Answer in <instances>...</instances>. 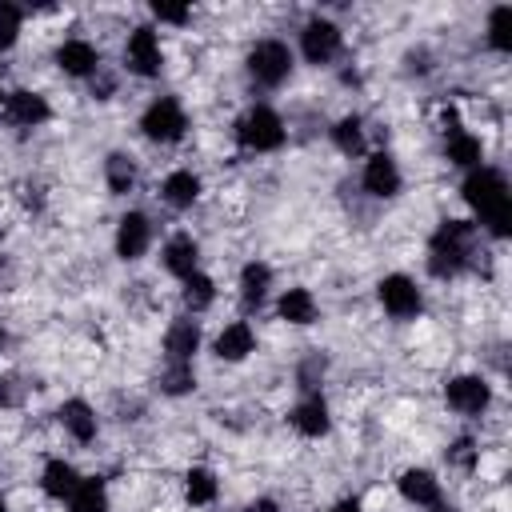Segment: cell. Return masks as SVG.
Segmentation results:
<instances>
[{
  "mask_svg": "<svg viewBox=\"0 0 512 512\" xmlns=\"http://www.w3.org/2000/svg\"><path fill=\"white\" fill-rule=\"evenodd\" d=\"M212 296H216V284H212L204 272H192V276H184V304H188L192 312L208 308V304H212Z\"/></svg>",
  "mask_w": 512,
  "mask_h": 512,
  "instance_id": "d4e9b609",
  "label": "cell"
},
{
  "mask_svg": "<svg viewBox=\"0 0 512 512\" xmlns=\"http://www.w3.org/2000/svg\"><path fill=\"white\" fill-rule=\"evenodd\" d=\"M76 484H80V476H76V468H72L68 460H48V464H44V492H48V496L64 500V496L76 492Z\"/></svg>",
  "mask_w": 512,
  "mask_h": 512,
  "instance_id": "44dd1931",
  "label": "cell"
},
{
  "mask_svg": "<svg viewBox=\"0 0 512 512\" xmlns=\"http://www.w3.org/2000/svg\"><path fill=\"white\" fill-rule=\"evenodd\" d=\"M16 32H20V8L16 4H0V52L16 44Z\"/></svg>",
  "mask_w": 512,
  "mask_h": 512,
  "instance_id": "1f68e13d",
  "label": "cell"
},
{
  "mask_svg": "<svg viewBox=\"0 0 512 512\" xmlns=\"http://www.w3.org/2000/svg\"><path fill=\"white\" fill-rule=\"evenodd\" d=\"M0 512H8V508H4V500H0Z\"/></svg>",
  "mask_w": 512,
  "mask_h": 512,
  "instance_id": "f35d334b",
  "label": "cell"
},
{
  "mask_svg": "<svg viewBox=\"0 0 512 512\" xmlns=\"http://www.w3.org/2000/svg\"><path fill=\"white\" fill-rule=\"evenodd\" d=\"M236 136L244 148H256V152H272L284 144V124L272 108H248L236 124Z\"/></svg>",
  "mask_w": 512,
  "mask_h": 512,
  "instance_id": "3957f363",
  "label": "cell"
},
{
  "mask_svg": "<svg viewBox=\"0 0 512 512\" xmlns=\"http://www.w3.org/2000/svg\"><path fill=\"white\" fill-rule=\"evenodd\" d=\"M148 240H152L148 216H144V212H128V216L120 220V228H116V252H120L124 260H136V256L148 252Z\"/></svg>",
  "mask_w": 512,
  "mask_h": 512,
  "instance_id": "9c48e42d",
  "label": "cell"
},
{
  "mask_svg": "<svg viewBox=\"0 0 512 512\" xmlns=\"http://www.w3.org/2000/svg\"><path fill=\"white\" fill-rule=\"evenodd\" d=\"M328 404L320 400V396H308V400H300L296 408H292V428L300 432V436H324L328 432Z\"/></svg>",
  "mask_w": 512,
  "mask_h": 512,
  "instance_id": "5bb4252c",
  "label": "cell"
},
{
  "mask_svg": "<svg viewBox=\"0 0 512 512\" xmlns=\"http://www.w3.org/2000/svg\"><path fill=\"white\" fill-rule=\"evenodd\" d=\"M0 344H4V332H0Z\"/></svg>",
  "mask_w": 512,
  "mask_h": 512,
  "instance_id": "ab89813d",
  "label": "cell"
},
{
  "mask_svg": "<svg viewBox=\"0 0 512 512\" xmlns=\"http://www.w3.org/2000/svg\"><path fill=\"white\" fill-rule=\"evenodd\" d=\"M68 508L72 512H108V492H104V480H80L76 492L68 496Z\"/></svg>",
  "mask_w": 512,
  "mask_h": 512,
  "instance_id": "7402d4cb",
  "label": "cell"
},
{
  "mask_svg": "<svg viewBox=\"0 0 512 512\" xmlns=\"http://www.w3.org/2000/svg\"><path fill=\"white\" fill-rule=\"evenodd\" d=\"M488 40H492V48H500V52L512 48V8H508V4L492 12V20H488Z\"/></svg>",
  "mask_w": 512,
  "mask_h": 512,
  "instance_id": "83f0119b",
  "label": "cell"
},
{
  "mask_svg": "<svg viewBox=\"0 0 512 512\" xmlns=\"http://www.w3.org/2000/svg\"><path fill=\"white\" fill-rule=\"evenodd\" d=\"M252 344H256L252 328H248L244 320H236V324H228V328L216 336V356H220V360H244V356L252 352Z\"/></svg>",
  "mask_w": 512,
  "mask_h": 512,
  "instance_id": "2e32d148",
  "label": "cell"
},
{
  "mask_svg": "<svg viewBox=\"0 0 512 512\" xmlns=\"http://www.w3.org/2000/svg\"><path fill=\"white\" fill-rule=\"evenodd\" d=\"M104 172H108V188L112 192H128L132 180H136V168H132V160L124 152H112L108 164H104Z\"/></svg>",
  "mask_w": 512,
  "mask_h": 512,
  "instance_id": "4316f807",
  "label": "cell"
},
{
  "mask_svg": "<svg viewBox=\"0 0 512 512\" xmlns=\"http://www.w3.org/2000/svg\"><path fill=\"white\" fill-rule=\"evenodd\" d=\"M248 512H276V504H272V500H256Z\"/></svg>",
  "mask_w": 512,
  "mask_h": 512,
  "instance_id": "d590c367",
  "label": "cell"
},
{
  "mask_svg": "<svg viewBox=\"0 0 512 512\" xmlns=\"http://www.w3.org/2000/svg\"><path fill=\"white\" fill-rule=\"evenodd\" d=\"M472 240H476V228L468 220H448L436 228L432 244H428V268L432 276H456L468 256H472Z\"/></svg>",
  "mask_w": 512,
  "mask_h": 512,
  "instance_id": "7a4b0ae2",
  "label": "cell"
},
{
  "mask_svg": "<svg viewBox=\"0 0 512 512\" xmlns=\"http://www.w3.org/2000/svg\"><path fill=\"white\" fill-rule=\"evenodd\" d=\"M380 304H384V312H392L396 320L416 316V312H420V288H416L408 276H384V280H380Z\"/></svg>",
  "mask_w": 512,
  "mask_h": 512,
  "instance_id": "52a82bcc",
  "label": "cell"
},
{
  "mask_svg": "<svg viewBox=\"0 0 512 512\" xmlns=\"http://www.w3.org/2000/svg\"><path fill=\"white\" fill-rule=\"evenodd\" d=\"M164 268L172 272V276H192L196 272V240L192 236H172L168 244H164Z\"/></svg>",
  "mask_w": 512,
  "mask_h": 512,
  "instance_id": "ac0fdd59",
  "label": "cell"
},
{
  "mask_svg": "<svg viewBox=\"0 0 512 512\" xmlns=\"http://www.w3.org/2000/svg\"><path fill=\"white\" fill-rule=\"evenodd\" d=\"M4 112H8V120L12 124H24V128H32V124H44L48 120V104H44V96H36V92H12V96H4Z\"/></svg>",
  "mask_w": 512,
  "mask_h": 512,
  "instance_id": "7c38bea8",
  "label": "cell"
},
{
  "mask_svg": "<svg viewBox=\"0 0 512 512\" xmlns=\"http://www.w3.org/2000/svg\"><path fill=\"white\" fill-rule=\"evenodd\" d=\"M248 72H252L256 84L276 88V84L292 72V52H288L280 40H260V44L248 52Z\"/></svg>",
  "mask_w": 512,
  "mask_h": 512,
  "instance_id": "5b68a950",
  "label": "cell"
},
{
  "mask_svg": "<svg viewBox=\"0 0 512 512\" xmlns=\"http://www.w3.org/2000/svg\"><path fill=\"white\" fill-rule=\"evenodd\" d=\"M56 64L68 72V76H92L100 68V56L88 40H64L60 52H56Z\"/></svg>",
  "mask_w": 512,
  "mask_h": 512,
  "instance_id": "8fae6325",
  "label": "cell"
},
{
  "mask_svg": "<svg viewBox=\"0 0 512 512\" xmlns=\"http://www.w3.org/2000/svg\"><path fill=\"white\" fill-rule=\"evenodd\" d=\"M196 344H200V328H196L192 320H176V324L168 328V336H164V352H168V360H176V364H188L192 352H196Z\"/></svg>",
  "mask_w": 512,
  "mask_h": 512,
  "instance_id": "9a60e30c",
  "label": "cell"
},
{
  "mask_svg": "<svg viewBox=\"0 0 512 512\" xmlns=\"http://www.w3.org/2000/svg\"><path fill=\"white\" fill-rule=\"evenodd\" d=\"M464 200L476 208V216L496 236H508V228H512V192H508V184L496 168H476L464 180Z\"/></svg>",
  "mask_w": 512,
  "mask_h": 512,
  "instance_id": "6da1fadb",
  "label": "cell"
},
{
  "mask_svg": "<svg viewBox=\"0 0 512 512\" xmlns=\"http://www.w3.org/2000/svg\"><path fill=\"white\" fill-rule=\"evenodd\" d=\"M60 424H64L80 444H88V440L96 436V416H92V408H88L84 400H64V404H60Z\"/></svg>",
  "mask_w": 512,
  "mask_h": 512,
  "instance_id": "d6986e66",
  "label": "cell"
},
{
  "mask_svg": "<svg viewBox=\"0 0 512 512\" xmlns=\"http://www.w3.org/2000/svg\"><path fill=\"white\" fill-rule=\"evenodd\" d=\"M268 284H272L268 264H248L240 272V296H244V304H260L268 296Z\"/></svg>",
  "mask_w": 512,
  "mask_h": 512,
  "instance_id": "cb8c5ba5",
  "label": "cell"
},
{
  "mask_svg": "<svg viewBox=\"0 0 512 512\" xmlns=\"http://www.w3.org/2000/svg\"><path fill=\"white\" fill-rule=\"evenodd\" d=\"M364 188L372 192V196H396L400 192V172H396V160L392 156H372L368 164H364Z\"/></svg>",
  "mask_w": 512,
  "mask_h": 512,
  "instance_id": "4fadbf2b",
  "label": "cell"
},
{
  "mask_svg": "<svg viewBox=\"0 0 512 512\" xmlns=\"http://www.w3.org/2000/svg\"><path fill=\"white\" fill-rule=\"evenodd\" d=\"M448 160H452V164H460V168L480 164V140H476V136H468V132L448 136Z\"/></svg>",
  "mask_w": 512,
  "mask_h": 512,
  "instance_id": "484cf974",
  "label": "cell"
},
{
  "mask_svg": "<svg viewBox=\"0 0 512 512\" xmlns=\"http://www.w3.org/2000/svg\"><path fill=\"white\" fill-rule=\"evenodd\" d=\"M280 316H284L288 324H312V320H316V300H312V292H308V288H288V292L280 296Z\"/></svg>",
  "mask_w": 512,
  "mask_h": 512,
  "instance_id": "ffe728a7",
  "label": "cell"
},
{
  "mask_svg": "<svg viewBox=\"0 0 512 512\" xmlns=\"http://www.w3.org/2000/svg\"><path fill=\"white\" fill-rule=\"evenodd\" d=\"M400 492H404V500L428 504V508L440 500V484H436V476L424 472V468H408V472L400 476Z\"/></svg>",
  "mask_w": 512,
  "mask_h": 512,
  "instance_id": "e0dca14e",
  "label": "cell"
},
{
  "mask_svg": "<svg viewBox=\"0 0 512 512\" xmlns=\"http://www.w3.org/2000/svg\"><path fill=\"white\" fill-rule=\"evenodd\" d=\"M444 396H448V404L456 412H480V408H488V384L480 376H456L444 388Z\"/></svg>",
  "mask_w": 512,
  "mask_h": 512,
  "instance_id": "30bf717a",
  "label": "cell"
},
{
  "mask_svg": "<svg viewBox=\"0 0 512 512\" xmlns=\"http://www.w3.org/2000/svg\"><path fill=\"white\" fill-rule=\"evenodd\" d=\"M432 512H456V508H448V504H432Z\"/></svg>",
  "mask_w": 512,
  "mask_h": 512,
  "instance_id": "74e56055",
  "label": "cell"
},
{
  "mask_svg": "<svg viewBox=\"0 0 512 512\" xmlns=\"http://www.w3.org/2000/svg\"><path fill=\"white\" fill-rule=\"evenodd\" d=\"M152 12H156L160 20H168V24H184V20H188V8H184V4H160V0H156Z\"/></svg>",
  "mask_w": 512,
  "mask_h": 512,
  "instance_id": "d6a6232c",
  "label": "cell"
},
{
  "mask_svg": "<svg viewBox=\"0 0 512 512\" xmlns=\"http://www.w3.org/2000/svg\"><path fill=\"white\" fill-rule=\"evenodd\" d=\"M300 44H304V56H308L312 64H328V60L340 52V28H336L332 20H308Z\"/></svg>",
  "mask_w": 512,
  "mask_h": 512,
  "instance_id": "ba28073f",
  "label": "cell"
},
{
  "mask_svg": "<svg viewBox=\"0 0 512 512\" xmlns=\"http://www.w3.org/2000/svg\"><path fill=\"white\" fill-rule=\"evenodd\" d=\"M332 512H360V504H356V500H340Z\"/></svg>",
  "mask_w": 512,
  "mask_h": 512,
  "instance_id": "8d00e7d4",
  "label": "cell"
},
{
  "mask_svg": "<svg viewBox=\"0 0 512 512\" xmlns=\"http://www.w3.org/2000/svg\"><path fill=\"white\" fill-rule=\"evenodd\" d=\"M332 140L340 144V152H360V148H364V132H360V120H356V116H344V120L332 128Z\"/></svg>",
  "mask_w": 512,
  "mask_h": 512,
  "instance_id": "f546056e",
  "label": "cell"
},
{
  "mask_svg": "<svg viewBox=\"0 0 512 512\" xmlns=\"http://www.w3.org/2000/svg\"><path fill=\"white\" fill-rule=\"evenodd\" d=\"M448 456H452V464H464V468H468V464H472V440H456Z\"/></svg>",
  "mask_w": 512,
  "mask_h": 512,
  "instance_id": "836d02e7",
  "label": "cell"
},
{
  "mask_svg": "<svg viewBox=\"0 0 512 512\" xmlns=\"http://www.w3.org/2000/svg\"><path fill=\"white\" fill-rule=\"evenodd\" d=\"M160 384H164V392H172V396L188 392V388L196 384V380H192V364H176V360H168V368H164Z\"/></svg>",
  "mask_w": 512,
  "mask_h": 512,
  "instance_id": "4dcf8cb0",
  "label": "cell"
},
{
  "mask_svg": "<svg viewBox=\"0 0 512 512\" xmlns=\"http://www.w3.org/2000/svg\"><path fill=\"white\" fill-rule=\"evenodd\" d=\"M124 60H128V68L136 76H156L160 72V40H156V32L152 28H132Z\"/></svg>",
  "mask_w": 512,
  "mask_h": 512,
  "instance_id": "8992f818",
  "label": "cell"
},
{
  "mask_svg": "<svg viewBox=\"0 0 512 512\" xmlns=\"http://www.w3.org/2000/svg\"><path fill=\"white\" fill-rule=\"evenodd\" d=\"M140 128H144V136H148V140L172 144V140H180V136H184V128H188V116H184L180 100H172V96H160V100H152V104H148V112H144Z\"/></svg>",
  "mask_w": 512,
  "mask_h": 512,
  "instance_id": "277c9868",
  "label": "cell"
},
{
  "mask_svg": "<svg viewBox=\"0 0 512 512\" xmlns=\"http://www.w3.org/2000/svg\"><path fill=\"white\" fill-rule=\"evenodd\" d=\"M160 192H164V200H168L172 208H188V204H196V196H200V180H196L192 172H172Z\"/></svg>",
  "mask_w": 512,
  "mask_h": 512,
  "instance_id": "603a6c76",
  "label": "cell"
},
{
  "mask_svg": "<svg viewBox=\"0 0 512 512\" xmlns=\"http://www.w3.org/2000/svg\"><path fill=\"white\" fill-rule=\"evenodd\" d=\"M188 500L192 504H212L216 500V476L208 468H192L188 472Z\"/></svg>",
  "mask_w": 512,
  "mask_h": 512,
  "instance_id": "f1b7e54d",
  "label": "cell"
},
{
  "mask_svg": "<svg viewBox=\"0 0 512 512\" xmlns=\"http://www.w3.org/2000/svg\"><path fill=\"white\" fill-rule=\"evenodd\" d=\"M16 400H20V392H12V380L4 376L0 380V404H16Z\"/></svg>",
  "mask_w": 512,
  "mask_h": 512,
  "instance_id": "e575fe53",
  "label": "cell"
}]
</instances>
